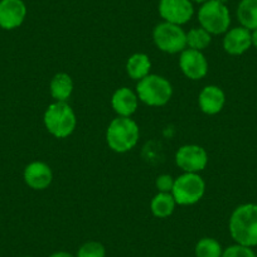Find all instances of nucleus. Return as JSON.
<instances>
[{"label":"nucleus","mask_w":257,"mask_h":257,"mask_svg":"<svg viewBox=\"0 0 257 257\" xmlns=\"http://www.w3.org/2000/svg\"><path fill=\"white\" fill-rule=\"evenodd\" d=\"M194 252L197 257H222L223 249L217 239L204 237L197 242Z\"/></svg>","instance_id":"21"},{"label":"nucleus","mask_w":257,"mask_h":257,"mask_svg":"<svg viewBox=\"0 0 257 257\" xmlns=\"http://www.w3.org/2000/svg\"><path fill=\"white\" fill-rule=\"evenodd\" d=\"M49 257H73V256L71 253H68V252L59 251V252H54V253H52Z\"/></svg>","instance_id":"25"},{"label":"nucleus","mask_w":257,"mask_h":257,"mask_svg":"<svg viewBox=\"0 0 257 257\" xmlns=\"http://www.w3.org/2000/svg\"><path fill=\"white\" fill-rule=\"evenodd\" d=\"M236 14L241 27L251 32L257 29V0H241Z\"/></svg>","instance_id":"18"},{"label":"nucleus","mask_w":257,"mask_h":257,"mask_svg":"<svg viewBox=\"0 0 257 257\" xmlns=\"http://www.w3.org/2000/svg\"><path fill=\"white\" fill-rule=\"evenodd\" d=\"M218 2H219V3H223V4H226L227 2H228V0H218Z\"/></svg>","instance_id":"28"},{"label":"nucleus","mask_w":257,"mask_h":257,"mask_svg":"<svg viewBox=\"0 0 257 257\" xmlns=\"http://www.w3.org/2000/svg\"><path fill=\"white\" fill-rule=\"evenodd\" d=\"M111 106L118 116L130 117L134 115L139 106V97L137 92L127 87H121L113 92L111 97Z\"/></svg>","instance_id":"15"},{"label":"nucleus","mask_w":257,"mask_h":257,"mask_svg":"<svg viewBox=\"0 0 257 257\" xmlns=\"http://www.w3.org/2000/svg\"><path fill=\"white\" fill-rule=\"evenodd\" d=\"M252 47L251 31L243 27L228 29L224 33L223 48L231 56H241Z\"/></svg>","instance_id":"13"},{"label":"nucleus","mask_w":257,"mask_h":257,"mask_svg":"<svg viewBox=\"0 0 257 257\" xmlns=\"http://www.w3.org/2000/svg\"><path fill=\"white\" fill-rule=\"evenodd\" d=\"M23 178L26 184L34 190H44L53 180L51 167L43 162H32L24 169Z\"/></svg>","instance_id":"12"},{"label":"nucleus","mask_w":257,"mask_h":257,"mask_svg":"<svg viewBox=\"0 0 257 257\" xmlns=\"http://www.w3.org/2000/svg\"><path fill=\"white\" fill-rule=\"evenodd\" d=\"M222 257H257L252 247L243 246V244H232L227 247L222 253Z\"/></svg>","instance_id":"23"},{"label":"nucleus","mask_w":257,"mask_h":257,"mask_svg":"<svg viewBox=\"0 0 257 257\" xmlns=\"http://www.w3.org/2000/svg\"><path fill=\"white\" fill-rule=\"evenodd\" d=\"M140 138L138 123L130 117L117 116L106 130V143L112 152L123 154L134 149Z\"/></svg>","instance_id":"2"},{"label":"nucleus","mask_w":257,"mask_h":257,"mask_svg":"<svg viewBox=\"0 0 257 257\" xmlns=\"http://www.w3.org/2000/svg\"><path fill=\"white\" fill-rule=\"evenodd\" d=\"M212 42V34H209L206 29L193 28L187 33V47L196 51H204L208 48Z\"/></svg>","instance_id":"20"},{"label":"nucleus","mask_w":257,"mask_h":257,"mask_svg":"<svg viewBox=\"0 0 257 257\" xmlns=\"http://www.w3.org/2000/svg\"><path fill=\"white\" fill-rule=\"evenodd\" d=\"M251 39H252V46L257 49V29L251 32Z\"/></svg>","instance_id":"26"},{"label":"nucleus","mask_w":257,"mask_h":257,"mask_svg":"<svg viewBox=\"0 0 257 257\" xmlns=\"http://www.w3.org/2000/svg\"><path fill=\"white\" fill-rule=\"evenodd\" d=\"M153 39L157 48L164 53H182L187 48V33L180 26L168 22H163L155 27Z\"/></svg>","instance_id":"7"},{"label":"nucleus","mask_w":257,"mask_h":257,"mask_svg":"<svg viewBox=\"0 0 257 257\" xmlns=\"http://www.w3.org/2000/svg\"><path fill=\"white\" fill-rule=\"evenodd\" d=\"M228 228L231 237L238 244L257 246V204H241L232 212Z\"/></svg>","instance_id":"1"},{"label":"nucleus","mask_w":257,"mask_h":257,"mask_svg":"<svg viewBox=\"0 0 257 257\" xmlns=\"http://www.w3.org/2000/svg\"><path fill=\"white\" fill-rule=\"evenodd\" d=\"M47 132L57 139H66L75 132L77 118L73 108L67 102L54 101L47 107L43 116Z\"/></svg>","instance_id":"3"},{"label":"nucleus","mask_w":257,"mask_h":257,"mask_svg":"<svg viewBox=\"0 0 257 257\" xmlns=\"http://www.w3.org/2000/svg\"><path fill=\"white\" fill-rule=\"evenodd\" d=\"M206 183L198 173H183L174 179L172 194L179 206H192L203 198Z\"/></svg>","instance_id":"6"},{"label":"nucleus","mask_w":257,"mask_h":257,"mask_svg":"<svg viewBox=\"0 0 257 257\" xmlns=\"http://www.w3.org/2000/svg\"><path fill=\"white\" fill-rule=\"evenodd\" d=\"M198 22L212 36L226 33L231 26V14L226 4L218 0H208L199 8Z\"/></svg>","instance_id":"5"},{"label":"nucleus","mask_w":257,"mask_h":257,"mask_svg":"<svg viewBox=\"0 0 257 257\" xmlns=\"http://www.w3.org/2000/svg\"><path fill=\"white\" fill-rule=\"evenodd\" d=\"M159 14L164 22L182 27L192 19L194 8L190 0H160Z\"/></svg>","instance_id":"9"},{"label":"nucleus","mask_w":257,"mask_h":257,"mask_svg":"<svg viewBox=\"0 0 257 257\" xmlns=\"http://www.w3.org/2000/svg\"><path fill=\"white\" fill-rule=\"evenodd\" d=\"M51 96L56 101L67 102L73 92V81L70 75L64 72H59L53 76L49 83Z\"/></svg>","instance_id":"16"},{"label":"nucleus","mask_w":257,"mask_h":257,"mask_svg":"<svg viewBox=\"0 0 257 257\" xmlns=\"http://www.w3.org/2000/svg\"><path fill=\"white\" fill-rule=\"evenodd\" d=\"M175 164L184 173H201L208 164L206 149L196 144L183 145L175 153Z\"/></svg>","instance_id":"8"},{"label":"nucleus","mask_w":257,"mask_h":257,"mask_svg":"<svg viewBox=\"0 0 257 257\" xmlns=\"http://www.w3.org/2000/svg\"><path fill=\"white\" fill-rule=\"evenodd\" d=\"M27 257H31V256H27Z\"/></svg>","instance_id":"29"},{"label":"nucleus","mask_w":257,"mask_h":257,"mask_svg":"<svg viewBox=\"0 0 257 257\" xmlns=\"http://www.w3.org/2000/svg\"><path fill=\"white\" fill-rule=\"evenodd\" d=\"M226 103V95L223 90L216 85L206 86L199 92L198 105L202 112L206 115H217L222 111Z\"/></svg>","instance_id":"14"},{"label":"nucleus","mask_w":257,"mask_h":257,"mask_svg":"<svg viewBox=\"0 0 257 257\" xmlns=\"http://www.w3.org/2000/svg\"><path fill=\"white\" fill-rule=\"evenodd\" d=\"M106 249L102 243L90 241L83 243L77 251V257H105Z\"/></svg>","instance_id":"22"},{"label":"nucleus","mask_w":257,"mask_h":257,"mask_svg":"<svg viewBox=\"0 0 257 257\" xmlns=\"http://www.w3.org/2000/svg\"><path fill=\"white\" fill-rule=\"evenodd\" d=\"M175 206H177V203H175V199L172 193L158 192L157 196H154V198L152 199L150 209L157 218H167V217L172 216Z\"/></svg>","instance_id":"19"},{"label":"nucleus","mask_w":257,"mask_h":257,"mask_svg":"<svg viewBox=\"0 0 257 257\" xmlns=\"http://www.w3.org/2000/svg\"><path fill=\"white\" fill-rule=\"evenodd\" d=\"M179 67L185 77L192 81H198L206 77L208 72V61L201 51L185 48L180 53Z\"/></svg>","instance_id":"10"},{"label":"nucleus","mask_w":257,"mask_h":257,"mask_svg":"<svg viewBox=\"0 0 257 257\" xmlns=\"http://www.w3.org/2000/svg\"><path fill=\"white\" fill-rule=\"evenodd\" d=\"M27 7L23 0H0V28L13 31L26 21Z\"/></svg>","instance_id":"11"},{"label":"nucleus","mask_w":257,"mask_h":257,"mask_svg":"<svg viewBox=\"0 0 257 257\" xmlns=\"http://www.w3.org/2000/svg\"><path fill=\"white\" fill-rule=\"evenodd\" d=\"M155 187L160 193H172L174 187V178L169 174H162L155 179Z\"/></svg>","instance_id":"24"},{"label":"nucleus","mask_w":257,"mask_h":257,"mask_svg":"<svg viewBox=\"0 0 257 257\" xmlns=\"http://www.w3.org/2000/svg\"><path fill=\"white\" fill-rule=\"evenodd\" d=\"M137 95L139 101L152 107L167 105L173 96L172 83L159 75H148L138 81Z\"/></svg>","instance_id":"4"},{"label":"nucleus","mask_w":257,"mask_h":257,"mask_svg":"<svg viewBox=\"0 0 257 257\" xmlns=\"http://www.w3.org/2000/svg\"><path fill=\"white\" fill-rule=\"evenodd\" d=\"M150 70H152V62L145 53L133 54L126 62V72L130 78L135 81H140L150 75Z\"/></svg>","instance_id":"17"},{"label":"nucleus","mask_w":257,"mask_h":257,"mask_svg":"<svg viewBox=\"0 0 257 257\" xmlns=\"http://www.w3.org/2000/svg\"><path fill=\"white\" fill-rule=\"evenodd\" d=\"M190 2H193V3H198V4H204L206 2H208V0H190Z\"/></svg>","instance_id":"27"}]
</instances>
